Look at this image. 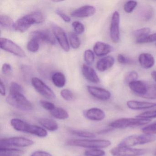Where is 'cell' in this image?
I'll use <instances>...</instances> for the list:
<instances>
[{
	"mask_svg": "<svg viewBox=\"0 0 156 156\" xmlns=\"http://www.w3.org/2000/svg\"><path fill=\"white\" fill-rule=\"evenodd\" d=\"M44 21V16L41 12H34L17 20L14 25V29L19 32L24 33L33 24H40Z\"/></svg>",
	"mask_w": 156,
	"mask_h": 156,
	"instance_id": "obj_1",
	"label": "cell"
},
{
	"mask_svg": "<svg viewBox=\"0 0 156 156\" xmlns=\"http://www.w3.org/2000/svg\"><path fill=\"white\" fill-rule=\"evenodd\" d=\"M11 125L17 131L29 133L40 137H45L48 135L47 131L39 126L31 125L20 119H12Z\"/></svg>",
	"mask_w": 156,
	"mask_h": 156,
	"instance_id": "obj_2",
	"label": "cell"
},
{
	"mask_svg": "<svg viewBox=\"0 0 156 156\" xmlns=\"http://www.w3.org/2000/svg\"><path fill=\"white\" fill-rule=\"evenodd\" d=\"M66 144L90 149H101L108 147L111 145L110 141L107 140H87L72 139L67 140Z\"/></svg>",
	"mask_w": 156,
	"mask_h": 156,
	"instance_id": "obj_3",
	"label": "cell"
},
{
	"mask_svg": "<svg viewBox=\"0 0 156 156\" xmlns=\"http://www.w3.org/2000/svg\"><path fill=\"white\" fill-rule=\"evenodd\" d=\"M6 101L10 105L20 110L30 111L33 109L32 104L23 93H10Z\"/></svg>",
	"mask_w": 156,
	"mask_h": 156,
	"instance_id": "obj_4",
	"label": "cell"
},
{
	"mask_svg": "<svg viewBox=\"0 0 156 156\" xmlns=\"http://www.w3.org/2000/svg\"><path fill=\"white\" fill-rule=\"evenodd\" d=\"M156 140V135L146 134L133 135L125 138L119 144V146L130 147L151 143Z\"/></svg>",
	"mask_w": 156,
	"mask_h": 156,
	"instance_id": "obj_5",
	"label": "cell"
},
{
	"mask_svg": "<svg viewBox=\"0 0 156 156\" xmlns=\"http://www.w3.org/2000/svg\"><path fill=\"white\" fill-rule=\"evenodd\" d=\"M151 119H147L121 118L116 119L110 123L109 126L113 128L126 129L129 127L144 126L148 124Z\"/></svg>",
	"mask_w": 156,
	"mask_h": 156,
	"instance_id": "obj_6",
	"label": "cell"
},
{
	"mask_svg": "<svg viewBox=\"0 0 156 156\" xmlns=\"http://www.w3.org/2000/svg\"><path fill=\"white\" fill-rule=\"evenodd\" d=\"M33 144L34 141L29 139L23 137H14L1 140L0 148H8L9 147H24L31 146Z\"/></svg>",
	"mask_w": 156,
	"mask_h": 156,
	"instance_id": "obj_7",
	"label": "cell"
},
{
	"mask_svg": "<svg viewBox=\"0 0 156 156\" xmlns=\"http://www.w3.org/2000/svg\"><path fill=\"white\" fill-rule=\"evenodd\" d=\"M0 47L2 50L19 57L23 58L26 56V54L21 47L9 39L0 38Z\"/></svg>",
	"mask_w": 156,
	"mask_h": 156,
	"instance_id": "obj_8",
	"label": "cell"
},
{
	"mask_svg": "<svg viewBox=\"0 0 156 156\" xmlns=\"http://www.w3.org/2000/svg\"><path fill=\"white\" fill-rule=\"evenodd\" d=\"M147 150L143 149L133 148L130 147L119 146L110 151L113 156H140L147 153Z\"/></svg>",
	"mask_w": 156,
	"mask_h": 156,
	"instance_id": "obj_9",
	"label": "cell"
},
{
	"mask_svg": "<svg viewBox=\"0 0 156 156\" xmlns=\"http://www.w3.org/2000/svg\"><path fill=\"white\" fill-rule=\"evenodd\" d=\"M31 83L36 91L44 97L49 99L55 98V94L52 89L38 77L32 78Z\"/></svg>",
	"mask_w": 156,
	"mask_h": 156,
	"instance_id": "obj_10",
	"label": "cell"
},
{
	"mask_svg": "<svg viewBox=\"0 0 156 156\" xmlns=\"http://www.w3.org/2000/svg\"><path fill=\"white\" fill-rule=\"evenodd\" d=\"M120 14L115 11L113 12L111 18L110 25V36L111 41L114 43L117 44L120 40Z\"/></svg>",
	"mask_w": 156,
	"mask_h": 156,
	"instance_id": "obj_11",
	"label": "cell"
},
{
	"mask_svg": "<svg viewBox=\"0 0 156 156\" xmlns=\"http://www.w3.org/2000/svg\"><path fill=\"white\" fill-rule=\"evenodd\" d=\"M52 31L55 39L58 41L62 49L65 51H69L70 45L64 30L58 25L54 24L52 26Z\"/></svg>",
	"mask_w": 156,
	"mask_h": 156,
	"instance_id": "obj_12",
	"label": "cell"
},
{
	"mask_svg": "<svg viewBox=\"0 0 156 156\" xmlns=\"http://www.w3.org/2000/svg\"><path fill=\"white\" fill-rule=\"evenodd\" d=\"M32 38L36 39L39 42H43L52 45L56 44V40L54 34L47 30H35L31 34Z\"/></svg>",
	"mask_w": 156,
	"mask_h": 156,
	"instance_id": "obj_13",
	"label": "cell"
},
{
	"mask_svg": "<svg viewBox=\"0 0 156 156\" xmlns=\"http://www.w3.org/2000/svg\"><path fill=\"white\" fill-rule=\"evenodd\" d=\"M87 91L94 97L102 101H107L111 98L109 91L105 88L93 86H87Z\"/></svg>",
	"mask_w": 156,
	"mask_h": 156,
	"instance_id": "obj_14",
	"label": "cell"
},
{
	"mask_svg": "<svg viewBox=\"0 0 156 156\" xmlns=\"http://www.w3.org/2000/svg\"><path fill=\"white\" fill-rule=\"evenodd\" d=\"M96 12V9L94 7L90 5H86L80 7L73 11L71 13V16L77 18H88L93 16Z\"/></svg>",
	"mask_w": 156,
	"mask_h": 156,
	"instance_id": "obj_15",
	"label": "cell"
},
{
	"mask_svg": "<svg viewBox=\"0 0 156 156\" xmlns=\"http://www.w3.org/2000/svg\"><path fill=\"white\" fill-rule=\"evenodd\" d=\"M130 90L136 94L142 97L147 93L148 83L140 80H136L128 84Z\"/></svg>",
	"mask_w": 156,
	"mask_h": 156,
	"instance_id": "obj_16",
	"label": "cell"
},
{
	"mask_svg": "<svg viewBox=\"0 0 156 156\" xmlns=\"http://www.w3.org/2000/svg\"><path fill=\"white\" fill-rule=\"evenodd\" d=\"M84 115L89 120L101 121L105 117V112L100 108H92L84 112Z\"/></svg>",
	"mask_w": 156,
	"mask_h": 156,
	"instance_id": "obj_17",
	"label": "cell"
},
{
	"mask_svg": "<svg viewBox=\"0 0 156 156\" xmlns=\"http://www.w3.org/2000/svg\"><path fill=\"white\" fill-rule=\"evenodd\" d=\"M129 108L133 110H142L156 107V103L129 100L126 103Z\"/></svg>",
	"mask_w": 156,
	"mask_h": 156,
	"instance_id": "obj_18",
	"label": "cell"
},
{
	"mask_svg": "<svg viewBox=\"0 0 156 156\" xmlns=\"http://www.w3.org/2000/svg\"><path fill=\"white\" fill-rule=\"evenodd\" d=\"M82 72L85 78L89 82L94 83H98L100 82V79L96 72L87 65H83Z\"/></svg>",
	"mask_w": 156,
	"mask_h": 156,
	"instance_id": "obj_19",
	"label": "cell"
},
{
	"mask_svg": "<svg viewBox=\"0 0 156 156\" xmlns=\"http://www.w3.org/2000/svg\"><path fill=\"white\" fill-rule=\"evenodd\" d=\"M138 61L140 66L144 69L151 68L155 64L154 57L152 55L148 53H143L140 55Z\"/></svg>",
	"mask_w": 156,
	"mask_h": 156,
	"instance_id": "obj_20",
	"label": "cell"
},
{
	"mask_svg": "<svg viewBox=\"0 0 156 156\" xmlns=\"http://www.w3.org/2000/svg\"><path fill=\"white\" fill-rule=\"evenodd\" d=\"M111 45L103 42H97L94 46V53L97 56L101 57L108 54L112 51Z\"/></svg>",
	"mask_w": 156,
	"mask_h": 156,
	"instance_id": "obj_21",
	"label": "cell"
},
{
	"mask_svg": "<svg viewBox=\"0 0 156 156\" xmlns=\"http://www.w3.org/2000/svg\"><path fill=\"white\" fill-rule=\"evenodd\" d=\"M115 58L112 56H107L103 57L97 63V69L99 72H105L111 68L115 64Z\"/></svg>",
	"mask_w": 156,
	"mask_h": 156,
	"instance_id": "obj_22",
	"label": "cell"
},
{
	"mask_svg": "<svg viewBox=\"0 0 156 156\" xmlns=\"http://www.w3.org/2000/svg\"><path fill=\"white\" fill-rule=\"evenodd\" d=\"M154 14V10L149 5H146L140 9L139 17L141 20L148 21L151 20Z\"/></svg>",
	"mask_w": 156,
	"mask_h": 156,
	"instance_id": "obj_23",
	"label": "cell"
},
{
	"mask_svg": "<svg viewBox=\"0 0 156 156\" xmlns=\"http://www.w3.org/2000/svg\"><path fill=\"white\" fill-rule=\"evenodd\" d=\"M38 122L43 127L49 131H54L58 129V125L55 120L48 118H41Z\"/></svg>",
	"mask_w": 156,
	"mask_h": 156,
	"instance_id": "obj_24",
	"label": "cell"
},
{
	"mask_svg": "<svg viewBox=\"0 0 156 156\" xmlns=\"http://www.w3.org/2000/svg\"><path fill=\"white\" fill-rule=\"evenodd\" d=\"M52 81L56 87L61 88L65 85L66 79L62 73L56 72L52 76Z\"/></svg>",
	"mask_w": 156,
	"mask_h": 156,
	"instance_id": "obj_25",
	"label": "cell"
},
{
	"mask_svg": "<svg viewBox=\"0 0 156 156\" xmlns=\"http://www.w3.org/2000/svg\"><path fill=\"white\" fill-rule=\"evenodd\" d=\"M15 23L12 18L7 15L0 16V25L2 29L6 30H11L14 29Z\"/></svg>",
	"mask_w": 156,
	"mask_h": 156,
	"instance_id": "obj_26",
	"label": "cell"
},
{
	"mask_svg": "<svg viewBox=\"0 0 156 156\" xmlns=\"http://www.w3.org/2000/svg\"><path fill=\"white\" fill-rule=\"evenodd\" d=\"M24 151L21 150L9 148H0V156H22Z\"/></svg>",
	"mask_w": 156,
	"mask_h": 156,
	"instance_id": "obj_27",
	"label": "cell"
},
{
	"mask_svg": "<svg viewBox=\"0 0 156 156\" xmlns=\"http://www.w3.org/2000/svg\"><path fill=\"white\" fill-rule=\"evenodd\" d=\"M53 117L59 119H65L69 117L66 110L62 108L56 107L50 112Z\"/></svg>",
	"mask_w": 156,
	"mask_h": 156,
	"instance_id": "obj_28",
	"label": "cell"
},
{
	"mask_svg": "<svg viewBox=\"0 0 156 156\" xmlns=\"http://www.w3.org/2000/svg\"><path fill=\"white\" fill-rule=\"evenodd\" d=\"M151 30L148 27H144L136 30L133 32V35L136 40L142 39L147 36L150 33Z\"/></svg>",
	"mask_w": 156,
	"mask_h": 156,
	"instance_id": "obj_29",
	"label": "cell"
},
{
	"mask_svg": "<svg viewBox=\"0 0 156 156\" xmlns=\"http://www.w3.org/2000/svg\"><path fill=\"white\" fill-rule=\"evenodd\" d=\"M142 98L147 99H156V84H148L147 93Z\"/></svg>",
	"mask_w": 156,
	"mask_h": 156,
	"instance_id": "obj_30",
	"label": "cell"
},
{
	"mask_svg": "<svg viewBox=\"0 0 156 156\" xmlns=\"http://www.w3.org/2000/svg\"><path fill=\"white\" fill-rule=\"evenodd\" d=\"M69 41L70 44L73 49H78L81 45L80 39L77 34L74 33H70L69 34Z\"/></svg>",
	"mask_w": 156,
	"mask_h": 156,
	"instance_id": "obj_31",
	"label": "cell"
},
{
	"mask_svg": "<svg viewBox=\"0 0 156 156\" xmlns=\"http://www.w3.org/2000/svg\"><path fill=\"white\" fill-rule=\"evenodd\" d=\"M27 48L31 52H36L40 48V42L36 39L31 38L27 44Z\"/></svg>",
	"mask_w": 156,
	"mask_h": 156,
	"instance_id": "obj_32",
	"label": "cell"
},
{
	"mask_svg": "<svg viewBox=\"0 0 156 156\" xmlns=\"http://www.w3.org/2000/svg\"><path fill=\"white\" fill-rule=\"evenodd\" d=\"M71 133L73 135H76L78 136L82 137L87 138H94L96 137L95 134L89 131H84L81 130H72Z\"/></svg>",
	"mask_w": 156,
	"mask_h": 156,
	"instance_id": "obj_33",
	"label": "cell"
},
{
	"mask_svg": "<svg viewBox=\"0 0 156 156\" xmlns=\"http://www.w3.org/2000/svg\"><path fill=\"white\" fill-rule=\"evenodd\" d=\"M84 61L87 65L92 64L94 61V54L90 50H86L84 53Z\"/></svg>",
	"mask_w": 156,
	"mask_h": 156,
	"instance_id": "obj_34",
	"label": "cell"
},
{
	"mask_svg": "<svg viewBox=\"0 0 156 156\" xmlns=\"http://www.w3.org/2000/svg\"><path fill=\"white\" fill-rule=\"evenodd\" d=\"M61 95L64 100L67 101H73L75 99L73 93L69 89H64L61 91Z\"/></svg>",
	"mask_w": 156,
	"mask_h": 156,
	"instance_id": "obj_35",
	"label": "cell"
},
{
	"mask_svg": "<svg viewBox=\"0 0 156 156\" xmlns=\"http://www.w3.org/2000/svg\"><path fill=\"white\" fill-rule=\"evenodd\" d=\"M137 5V2L135 1H129L127 2L124 5V11L127 13H130L133 12Z\"/></svg>",
	"mask_w": 156,
	"mask_h": 156,
	"instance_id": "obj_36",
	"label": "cell"
},
{
	"mask_svg": "<svg viewBox=\"0 0 156 156\" xmlns=\"http://www.w3.org/2000/svg\"><path fill=\"white\" fill-rule=\"evenodd\" d=\"M156 41V33L149 34L146 37L142 39L136 40V42L138 44H146L154 42Z\"/></svg>",
	"mask_w": 156,
	"mask_h": 156,
	"instance_id": "obj_37",
	"label": "cell"
},
{
	"mask_svg": "<svg viewBox=\"0 0 156 156\" xmlns=\"http://www.w3.org/2000/svg\"><path fill=\"white\" fill-rule=\"evenodd\" d=\"M84 154L86 156H104L105 152L100 149H90L86 151Z\"/></svg>",
	"mask_w": 156,
	"mask_h": 156,
	"instance_id": "obj_38",
	"label": "cell"
},
{
	"mask_svg": "<svg viewBox=\"0 0 156 156\" xmlns=\"http://www.w3.org/2000/svg\"><path fill=\"white\" fill-rule=\"evenodd\" d=\"M72 26L76 34H83L85 31V27L83 24L79 21H74L72 23Z\"/></svg>",
	"mask_w": 156,
	"mask_h": 156,
	"instance_id": "obj_39",
	"label": "cell"
},
{
	"mask_svg": "<svg viewBox=\"0 0 156 156\" xmlns=\"http://www.w3.org/2000/svg\"><path fill=\"white\" fill-rule=\"evenodd\" d=\"M138 76V73L136 71H132L127 74L125 77V81L126 83L128 84L133 81L137 80Z\"/></svg>",
	"mask_w": 156,
	"mask_h": 156,
	"instance_id": "obj_40",
	"label": "cell"
},
{
	"mask_svg": "<svg viewBox=\"0 0 156 156\" xmlns=\"http://www.w3.org/2000/svg\"><path fill=\"white\" fill-rule=\"evenodd\" d=\"M136 117L139 118L147 119H151L156 118V109L152 110V111L143 112L137 116Z\"/></svg>",
	"mask_w": 156,
	"mask_h": 156,
	"instance_id": "obj_41",
	"label": "cell"
},
{
	"mask_svg": "<svg viewBox=\"0 0 156 156\" xmlns=\"http://www.w3.org/2000/svg\"><path fill=\"white\" fill-rule=\"evenodd\" d=\"M23 92V88L21 85L16 82H12L10 87V93H20Z\"/></svg>",
	"mask_w": 156,
	"mask_h": 156,
	"instance_id": "obj_42",
	"label": "cell"
},
{
	"mask_svg": "<svg viewBox=\"0 0 156 156\" xmlns=\"http://www.w3.org/2000/svg\"><path fill=\"white\" fill-rule=\"evenodd\" d=\"M142 131L146 134H156V123L150 124L147 126L143 128L142 129Z\"/></svg>",
	"mask_w": 156,
	"mask_h": 156,
	"instance_id": "obj_43",
	"label": "cell"
},
{
	"mask_svg": "<svg viewBox=\"0 0 156 156\" xmlns=\"http://www.w3.org/2000/svg\"><path fill=\"white\" fill-rule=\"evenodd\" d=\"M40 104L44 108L46 109V110H49L50 112L55 108L54 104L49 102V101L41 100V101H40Z\"/></svg>",
	"mask_w": 156,
	"mask_h": 156,
	"instance_id": "obj_44",
	"label": "cell"
},
{
	"mask_svg": "<svg viewBox=\"0 0 156 156\" xmlns=\"http://www.w3.org/2000/svg\"><path fill=\"white\" fill-rule=\"evenodd\" d=\"M2 73L5 75L8 76L12 72V67L8 63L3 64L2 68Z\"/></svg>",
	"mask_w": 156,
	"mask_h": 156,
	"instance_id": "obj_45",
	"label": "cell"
},
{
	"mask_svg": "<svg viewBox=\"0 0 156 156\" xmlns=\"http://www.w3.org/2000/svg\"><path fill=\"white\" fill-rule=\"evenodd\" d=\"M117 61L119 63L121 64H127L131 63V60L122 54H119L118 55Z\"/></svg>",
	"mask_w": 156,
	"mask_h": 156,
	"instance_id": "obj_46",
	"label": "cell"
},
{
	"mask_svg": "<svg viewBox=\"0 0 156 156\" xmlns=\"http://www.w3.org/2000/svg\"><path fill=\"white\" fill-rule=\"evenodd\" d=\"M56 12L57 15H59L61 17V19L63 20L65 22L69 23L71 22V20L70 17L67 16L65 13L62 12V11L60 10H56Z\"/></svg>",
	"mask_w": 156,
	"mask_h": 156,
	"instance_id": "obj_47",
	"label": "cell"
},
{
	"mask_svg": "<svg viewBox=\"0 0 156 156\" xmlns=\"http://www.w3.org/2000/svg\"><path fill=\"white\" fill-rule=\"evenodd\" d=\"M30 156H52L51 154L46 151H34Z\"/></svg>",
	"mask_w": 156,
	"mask_h": 156,
	"instance_id": "obj_48",
	"label": "cell"
},
{
	"mask_svg": "<svg viewBox=\"0 0 156 156\" xmlns=\"http://www.w3.org/2000/svg\"><path fill=\"white\" fill-rule=\"evenodd\" d=\"M0 92H1V94L3 96H5L6 95V87L2 80L1 81V83H0Z\"/></svg>",
	"mask_w": 156,
	"mask_h": 156,
	"instance_id": "obj_49",
	"label": "cell"
},
{
	"mask_svg": "<svg viewBox=\"0 0 156 156\" xmlns=\"http://www.w3.org/2000/svg\"><path fill=\"white\" fill-rule=\"evenodd\" d=\"M151 76L156 83V71H153L151 72Z\"/></svg>",
	"mask_w": 156,
	"mask_h": 156,
	"instance_id": "obj_50",
	"label": "cell"
},
{
	"mask_svg": "<svg viewBox=\"0 0 156 156\" xmlns=\"http://www.w3.org/2000/svg\"><path fill=\"white\" fill-rule=\"evenodd\" d=\"M154 156H156V151H155V152H154Z\"/></svg>",
	"mask_w": 156,
	"mask_h": 156,
	"instance_id": "obj_51",
	"label": "cell"
},
{
	"mask_svg": "<svg viewBox=\"0 0 156 156\" xmlns=\"http://www.w3.org/2000/svg\"></svg>",
	"mask_w": 156,
	"mask_h": 156,
	"instance_id": "obj_52",
	"label": "cell"
}]
</instances>
